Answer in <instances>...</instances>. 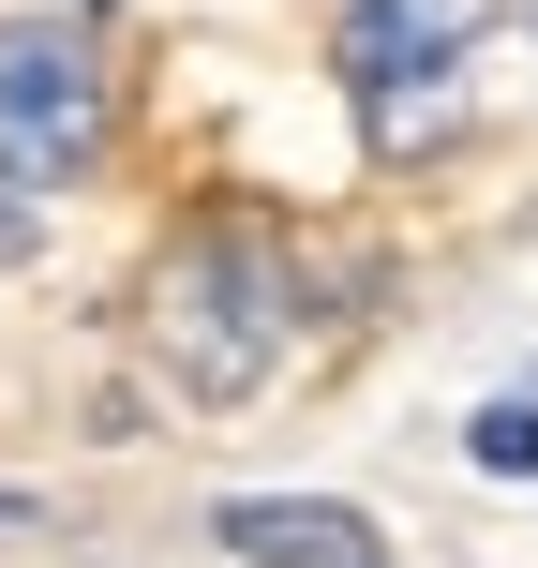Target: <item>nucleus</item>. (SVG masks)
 <instances>
[{
  "instance_id": "7ed1b4c3",
  "label": "nucleus",
  "mask_w": 538,
  "mask_h": 568,
  "mask_svg": "<svg viewBox=\"0 0 538 568\" xmlns=\"http://www.w3.org/2000/svg\"><path fill=\"white\" fill-rule=\"evenodd\" d=\"M90 150H105V60H90V30H60V16L0 30V180L60 195Z\"/></svg>"
},
{
  "instance_id": "39448f33",
  "label": "nucleus",
  "mask_w": 538,
  "mask_h": 568,
  "mask_svg": "<svg viewBox=\"0 0 538 568\" xmlns=\"http://www.w3.org/2000/svg\"><path fill=\"white\" fill-rule=\"evenodd\" d=\"M464 464L479 479H538V404H479L464 419Z\"/></svg>"
},
{
  "instance_id": "20e7f679",
  "label": "nucleus",
  "mask_w": 538,
  "mask_h": 568,
  "mask_svg": "<svg viewBox=\"0 0 538 568\" xmlns=\"http://www.w3.org/2000/svg\"><path fill=\"white\" fill-rule=\"evenodd\" d=\"M210 539L255 554V568H389V539H374L359 509H329V494H225Z\"/></svg>"
},
{
  "instance_id": "f03ea898",
  "label": "nucleus",
  "mask_w": 538,
  "mask_h": 568,
  "mask_svg": "<svg viewBox=\"0 0 538 568\" xmlns=\"http://www.w3.org/2000/svg\"><path fill=\"white\" fill-rule=\"evenodd\" d=\"M464 45H479V0H344L329 60H344V105H359L374 150H419L434 120L464 105Z\"/></svg>"
},
{
  "instance_id": "f257e3e1",
  "label": "nucleus",
  "mask_w": 538,
  "mask_h": 568,
  "mask_svg": "<svg viewBox=\"0 0 538 568\" xmlns=\"http://www.w3.org/2000/svg\"><path fill=\"white\" fill-rule=\"evenodd\" d=\"M284 314H300V284H284L270 240L255 225H195L165 255V284H150V359H165L195 404H240L284 359Z\"/></svg>"
}]
</instances>
